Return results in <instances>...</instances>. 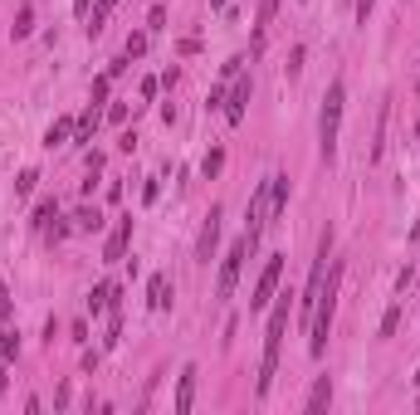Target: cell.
Here are the masks:
<instances>
[{"label":"cell","mask_w":420,"mask_h":415,"mask_svg":"<svg viewBox=\"0 0 420 415\" xmlns=\"http://www.w3.org/2000/svg\"><path fill=\"white\" fill-rule=\"evenodd\" d=\"M337 288H342V264L333 259L328 279H323V293H318V308H313V323H308V352L313 357L328 352V332H333V318H337Z\"/></svg>","instance_id":"6da1fadb"},{"label":"cell","mask_w":420,"mask_h":415,"mask_svg":"<svg viewBox=\"0 0 420 415\" xmlns=\"http://www.w3.org/2000/svg\"><path fill=\"white\" fill-rule=\"evenodd\" d=\"M274 313H269V328H264V357H259V396H269L274 376H279V347H284V328H288V313H293V293H274Z\"/></svg>","instance_id":"7a4b0ae2"},{"label":"cell","mask_w":420,"mask_h":415,"mask_svg":"<svg viewBox=\"0 0 420 415\" xmlns=\"http://www.w3.org/2000/svg\"><path fill=\"white\" fill-rule=\"evenodd\" d=\"M342 103H347V83L333 78L328 93H323V113H318V151L323 162L337 157V137H342Z\"/></svg>","instance_id":"3957f363"},{"label":"cell","mask_w":420,"mask_h":415,"mask_svg":"<svg viewBox=\"0 0 420 415\" xmlns=\"http://www.w3.org/2000/svg\"><path fill=\"white\" fill-rule=\"evenodd\" d=\"M254 249H249V240L240 235L235 244H230V254H225V264H220V274H216V298L225 303V298H235V284H240V274H244V259H249Z\"/></svg>","instance_id":"277c9868"},{"label":"cell","mask_w":420,"mask_h":415,"mask_svg":"<svg viewBox=\"0 0 420 415\" xmlns=\"http://www.w3.org/2000/svg\"><path fill=\"white\" fill-rule=\"evenodd\" d=\"M279 279H284V254H269L264 269H259V279H254V288H249V308H254V313L269 308V298L279 293Z\"/></svg>","instance_id":"5b68a950"},{"label":"cell","mask_w":420,"mask_h":415,"mask_svg":"<svg viewBox=\"0 0 420 415\" xmlns=\"http://www.w3.org/2000/svg\"><path fill=\"white\" fill-rule=\"evenodd\" d=\"M254 98V78L249 74H235L230 78V93H225V123L235 127V123H244V103Z\"/></svg>","instance_id":"8992f818"},{"label":"cell","mask_w":420,"mask_h":415,"mask_svg":"<svg viewBox=\"0 0 420 415\" xmlns=\"http://www.w3.org/2000/svg\"><path fill=\"white\" fill-rule=\"evenodd\" d=\"M127 244H132V215H123V220L113 225L108 244H103V259H108V264H123V259H127Z\"/></svg>","instance_id":"52a82bcc"},{"label":"cell","mask_w":420,"mask_h":415,"mask_svg":"<svg viewBox=\"0 0 420 415\" xmlns=\"http://www.w3.org/2000/svg\"><path fill=\"white\" fill-rule=\"evenodd\" d=\"M216 240H220V205H210V215H205V225H200V244H196V259H200V264L216 259Z\"/></svg>","instance_id":"ba28073f"},{"label":"cell","mask_w":420,"mask_h":415,"mask_svg":"<svg viewBox=\"0 0 420 415\" xmlns=\"http://www.w3.org/2000/svg\"><path fill=\"white\" fill-rule=\"evenodd\" d=\"M196 376H200V372L186 361L181 376H176V401H171V410H176V415H191V405H196Z\"/></svg>","instance_id":"9c48e42d"},{"label":"cell","mask_w":420,"mask_h":415,"mask_svg":"<svg viewBox=\"0 0 420 415\" xmlns=\"http://www.w3.org/2000/svg\"><path fill=\"white\" fill-rule=\"evenodd\" d=\"M284 211H288V176L274 171V176H269V225H274Z\"/></svg>","instance_id":"30bf717a"},{"label":"cell","mask_w":420,"mask_h":415,"mask_svg":"<svg viewBox=\"0 0 420 415\" xmlns=\"http://www.w3.org/2000/svg\"><path fill=\"white\" fill-rule=\"evenodd\" d=\"M328 405H333V376H318L308 391V415H323Z\"/></svg>","instance_id":"8fae6325"},{"label":"cell","mask_w":420,"mask_h":415,"mask_svg":"<svg viewBox=\"0 0 420 415\" xmlns=\"http://www.w3.org/2000/svg\"><path fill=\"white\" fill-rule=\"evenodd\" d=\"M279 6L284 0H259V15H254V49L264 44V30L274 25V15H279Z\"/></svg>","instance_id":"7c38bea8"},{"label":"cell","mask_w":420,"mask_h":415,"mask_svg":"<svg viewBox=\"0 0 420 415\" xmlns=\"http://www.w3.org/2000/svg\"><path fill=\"white\" fill-rule=\"evenodd\" d=\"M113 10H118V0H93V10H88V34H103V25H108Z\"/></svg>","instance_id":"4fadbf2b"},{"label":"cell","mask_w":420,"mask_h":415,"mask_svg":"<svg viewBox=\"0 0 420 415\" xmlns=\"http://www.w3.org/2000/svg\"><path fill=\"white\" fill-rule=\"evenodd\" d=\"M113 293H118V284H98L93 293H88V313L98 318V313H108V303H113Z\"/></svg>","instance_id":"5bb4252c"},{"label":"cell","mask_w":420,"mask_h":415,"mask_svg":"<svg viewBox=\"0 0 420 415\" xmlns=\"http://www.w3.org/2000/svg\"><path fill=\"white\" fill-rule=\"evenodd\" d=\"M151 308H156V313L171 308V279L167 274H151Z\"/></svg>","instance_id":"9a60e30c"},{"label":"cell","mask_w":420,"mask_h":415,"mask_svg":"<svg viewBox=\"0 0 420 415\" xmlns=\"http://www.w3.org/2000/svg\"><path fill=\"white\" fill-rule=\"evenodd\" d=\"M93 132H98V103H88V113L74 123V142H93Z\"/></svg>","instance_id":"2e32d148"},{"label":"cell","mask_w":420,"mask_h":415,"mask_svg":"<svg viewBox=\"0 0 420 415\" xmlns=\"http://www.w3.org/2000/svg\"><path fill=\"white\" fill-rule=\"evenodd\" d=\"M74 230H83V235H98V230H103V215L93 211V205H83V211L74 215Z\"/></svg>","instance_id":"e0dca14e"},{"label":"cell","mask_w":420,"mask_h":415,"mask_svg":"<svg viewBox=\"0 0 420 415\" xmlns=\"http://www.w3.org/2000/svg\"><path fill=\"white\" fill-rule=\"evenodd\" d=\"M69 137H74V123H69V118H59L54 127H49V132H44V147H64Z\"/></svg>","instance_id":"ac0fdd59"},{"label":"cell","mask_w":420,"mask_h":415,"mask_svg":"<svg viewBox=\"0 0 420 415\" xmlns=\"http://www.w3.org/2000/svg\"><path fill=\"white\" fill-rule=\"evenodd\" d=\"M49 220H59V200H39V205H34V225L49 230Z\"/></svg>","instance_id":"d6986e66"},{"label":"cell","mask_w":420,"mask_h":415,"mask_svg":"<svg viewBox=\"0 0 420 415\" xmlns=\"http://www.w3.org/2000/svg\"><path fill=\"white\" fill-rule=\"evenodd\" d=\"M34 30V6H20V15H15V39H25Z\"/></svg>","instance_id":"ffe728a7"},{"label":"cell","mask_w":420,"mask_h":415,"mask_svg":"<svg viewBox=\"0 0 420 415\" xmlns=\"http://www.w3.org/2000/svg\"><path fill=\"white\" fill-rule=\"evenodd\" d=\"M396 328H401V303L386 308V318H381V337H396Z\"/></svg>","instance_id":"44dd1931"},{"label":"cell","mask_w":420,"mask_h":415,"mask_svg":"<svg viewBox=\"0 0 420 415\" xmlns=\"http://www.w3.org/2000/svg\"><path fill=\"white\" fill-rule=\"evenodd\" d=\"M0 357H6V361L20 357V337H15V332H0Z\"/></svg>","instance_id":"7402d4cb"},{"label":"cell","mask_w":420,"mask_h":415,"mask_svg":"<svg viewBox=\"0 0 420 415\" xmlns=\"http://www.w3.org/2000/svg\"><path fill=\"white\" fill-rule=\"evenodd\" d=\"M220 167H225V151L216 147V151L205 157V167H200V171H205V181H210V176H220Z\"/></svg>","instance_id":"603a6c76"},{"label":"cell","mask_w":420,"mask_h":415,"mask_svg":"<svg viewBox=\"0 0 420 415\" xmlns=\"http://www.w3.org/2000/svg\"><path fill=\"white\" fill-rule=\"evenodd\" d=\"M108 88H113V78H108V74H98V78H93V93H88V98H93V103H108Z\"/></svg>","instance_id":"cb8c5ba5"},{"label":"cell","mask_w":420,"mask_h":415,"mask_svg":"<svg viewBox=\"0 0 420 415\" xmlns=\"http://www.w3.org/2000/svg\"><path fill=\"white\" fill-rule=\"evenodd\" d=\"M147 54V34H127V59H142Z\"/></svg>","instance_id":"d4e9b609"},{"label":"cell","mask_w":420,"mask_h":415,"mask_svg":"<svg viewBox=\"0 0 420 415\" xmlns=\"http://www.w3.org/2000/svg\"><path fill=\"white\" fill-rule=\"evenodd\" d=\"M34 181H39V171H20V181H15V195H30V191H34Z\"/></svg>","instance_id":"484cf974"},{"label":"cell","mask_w":420,"mask_h":415,"mask_svg":"<svg viewBox=\"0 0 420 415\" xmlns=\"http://www.w3.org/2000/svg\"><path fill=\"white\" fill-rule=\"evenodd\" d=\"M372 6H377V0H352V10H357V25H366V20H372Z\"/></svg>","instance_id":"4316f807"},{"label":"cell","mask_w":420,"mask_h":415,"mask_svg":"<svg viewBox=\"0 0 420 415\" xmlns=\"http://www.w3.org/2000/svg\"><path fill=\"white\" fill-rule=\"evenodd\" d=\"M303 74V44H293V54H288V78Z\"/></svg>","instance_id":"83f0119b"},{"label":"cell","mask_w":420,"mask_h":415,"mask_svg":"<svg viewBox=\"0 0 420 415\" xmlns=\"http://www.w3.org/2000/svg\"><path fill=\"white\" fill-rule=\"evenodd\" d=\"M108 123H118V127L127 123V103H113V108H108Z\"/></svg>","instance_id":"f1b7e54d"},{"label":"cell","mask_w":420,"mask_h":415,"mask_svg":"<svg viewBox=\"0 0 420 415\" xmlns=\"http://www.w3.org/2000/svg\"><path fill=\"white\" fill-rule=\"evenodd\" d=\"M162 25H167V10H162V6H156V10L147 15V30H162Z\"/></svg>","instance_id":"f546056e"},{"label":"cell","mask_w":420,"mask_h":415,"mask_svg":"<svg viewBox=\"0 0 420 415\" xmlns=\"http://www.w3.org/2000/svg\"><path fill=\"white\" fill-rule=\"evenodd\" d=\"M6 318H10V293L0 288V323H6Z\"/></svg>","instance_id":"4dcf8cb0"},{"label":"cell","mask_w":420,"mask_h":415,"mask_svg":"<svg viewBox=\"0 0 420 415\" xmlns=\"http://www.w3.org/2000/svg\"><path fill=\"white\" fill-rule=\"evenodd\" d=\"M74 10H78V15H88V10H93V0H74Z\"/></svg>","instance_id":"1f68e13d"},{"label":"cell","mask_w":420,"mask_h":415,"mask_svg":"<svg viewBox=\"0 0 420 415\" xmlns=\"http://www.w3.org/2000/svg\"><path fill=\"white\" fill-rule=\"evenodd\" d=\"M6 381H10V376H6V357H0V391H6Z\"/></svg>","instance_id":"d6a6232c"},{"label":"cell","mask_w":420,"mask_h":415,"mask_svg":"<svg viewBox=\"0 0 420 415\" xmlns=\"http://www.w3.org/2000/svg\"><path fill=\"white\" fill-rule=\"evenodd\" d=\"M410 240H420V220H415V230H410Z\"/></svg>","instance_id":"836d02e7"},{"label":"cell","mask_w":420,"mask_h":415,"mask_svg":"<svg viewBox=\"0 0 420 415\" xmlns=\"http://www.w3.org/2000/svg\"><path fill=\"white\" fill-rule=\"evenodd\" d=\"M415 137H420V118H415Z\"/></svg>","instance_id":"e575fe53"},{"label":"cell","mask_w":420,"mask_h":415,"mask_svg":"<svg viewBox=\"0 0 420 415\" xmlns=\"http://www.w3.org/2000/svg\"><path fill=\"white\" fill-rule=\"evenodd\" d=\"M415 386H420V372H415Z\"/></svg>","instance_id":"d590c367"}]
</instances>
